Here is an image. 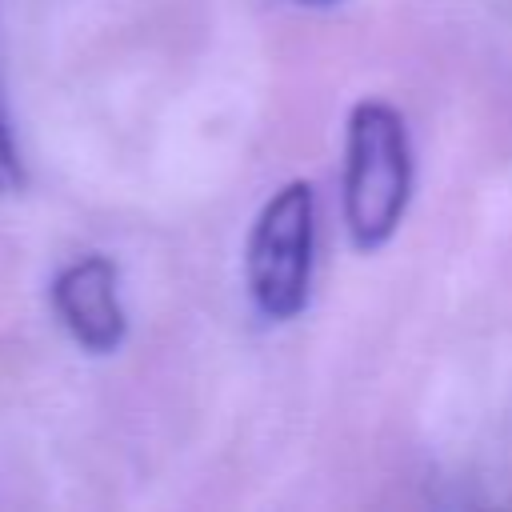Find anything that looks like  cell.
<instances>
[{"mask_svg": "<svg viewBox=\"0 0 512 512\" xmlns=\"http://www.w3.org/2000/svg\"><path fill=\"white\" fill-rule=\"evenodd\" d=\"M412 196V144L404 116L384 100H360L348 112L344 148V224L360 252L392 240Z\"/></svg>", "mask_w": 512, "mask_h": 512, "instance_id": "6da1fadb", "label": "cell"}, {"mask_svg": "<svg viewBox=\"0 0 512 512\" xmlns=\"http://www.w3.org/2000/svg\"><path fill=\"white\" fill-rule=\"evenodd\" d=\"M316 248V196L308 180H288L260 208L248 236V292L264 320H292L308 304Z\"/></svg>", "mask_w": 512, "mask_h": 512, "instance_id": "7a4b0ae2", "label": "cell"}, {"mask_svg": "<svg viewBox=\"0 0 512 512\" xmlns=\"http://www.w3.org/2000/svg\"><path fill=\"white\" fill-rule=\"evenodd\" d=\"M48 292H52L56 320L68 328V336L80 348L104 356L124 344L128 316L120 304V268L108 256L92 252L64 264Z\"/></svg>", "mask_w": 512, "mask_h": 512, "instance_id": "3957f363", "label": "cell"}, {"mask_svg": "<svg viewBox=\"0 0 512 512\" xmlns=\"http://www.w3.org/2000/svg\"><path fill=\"white\" fill-rule=\"evenodd\" d=\"M16 188H24V168H20V152L12 144L8 120L0 112V192H16Z\"/></svg>", "mask_w": 512, "mask_h": 512, "instance_id": "277c9868", "label": "cell"}, {"mask_svg": "<svg viewBox=\"0 0 512 512\" xmlns=\"http://www.w3.org/2000/svg\"><path fill=\"white\" fill-rule=\"evenodd\" d=\"M300 4H316V8H324V4H340V0H300Z\"/></svg>", "mask_w": 512, "mask_h": 512, "instance_id": "5b68a950", "label": "cell"}]
</instances>
